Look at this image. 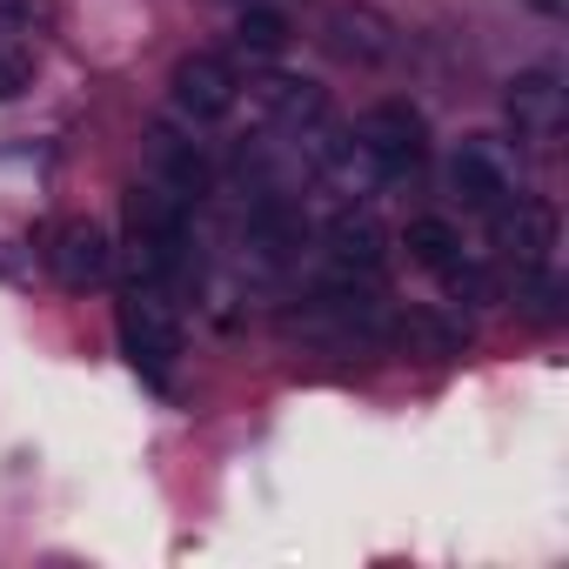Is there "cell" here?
I'll return each instance as SVG.
<instances>
[{
    "label": "cell",
    "instance_id": "obj_9",
    "mask_svg": "<svg viewBox=\"0 0 569 569\" xmlns=\"http://www.w3.org/2000/svg\"><path fill=\"white\" fill-rule=\"evenodd\" d=\"M502 108H509V121H516L522 141H542V148H549V141L562 134V121H569V88H562L556 68H522V74L509 81Z\"/></svg>",
    "mask_w": 569,
    "mask_h": 569
},
{
    "label": "cell",
    "instance_id": "obj_1",
    "mask_svg": "<svg viewBox=\"0 0 569 569\" xmlns=\"http://www.w3.org/2000/svg\"><path fill=\"white\" fill-rule=\"evenodd\" d=\"M114 336H121V356L141 382L154 389H174V362H181V316L168 302V289H128L121 309H114Z\"/></svg>",
    "mask_w": 569,
    "mask_h": 569
},
{
    "label": "cell",
    "instance_id": "obj_2",
    "mask_svg": "<svg viewBox=\"0 0 569 569\" xmlns=\"http://www.w3.org/2000/svg\"><path fill=\"white\" fill-rule=\"evenodd\" d=\"M449 194H456L469 214H502V208L522 194V181H516V154H509L496 134H469V141H456V154H449Z\"/></svg>",
    "mask_w": 569,
    "mask_h": 569
},
{
    "label": "cell",
    "instance_id": "obj_15",
    "mask_svg": "<svg viewBox=\"0 0 569 569\" xmlns=\"http://www.w3.org/2000/svg\"><path fill=\"white\" fill-rule=\"evenodd\" d=\"M28 81H34V48L21 34H0V101L28 94Z\"/></svg>",
    "mask_w": 569,
    "mask_h": 569
},
{
    "label": "cell",
    "instance_id": "obj_12",
    "mask_svg": "<svg viewBox=\"0 0 569 569\" xmlns=\"http://www.w3.org/2000/svg\"><path fill=\"white\" fill-rule=\"evenodd\" d=\"M402 248H409V261L429 268V274H449V268L469 254V241H462V228H456L449 214H416V221L402 228Z\"/></svg>",
    "mask_w": 569,
    "mask_h": 569
},
{
    "label": "cell",
    "instance_id": "obj_11",
    "mask_svg": "<svg viewBox=\"0 0 569 569\" xmlns=\"http://www.w3.org/2000/svg\"><path fill=\"white\" fill-rule=\"evenodd\" d=\"M148 161H154V181L174 188L181 201H201L208 194V154H201V141H188L174 128H154L148 134Z\"/></svg>",
    "mask_w": 569,
    "mask_h": 569
},
{
    "label": "cell",
    "instance_id": "obj_14",
    "mask_svg": "<svg viewBox=\"0 0 569 569\" xmlns=\"http://www.w3.org/2000/svg\"><path fill=\"white\" fill-rule=\"evenodd\" d=\"M234 41H241L248 54H281V48H289V21H281L274 8H241Z\"/></svg>",
    "mask_w": 569,
    "mask_h": 569
},
{
    "label": "cell",
    "instance_id": "obj_16",
    "mask_svg": "<svg viewBox=\"0 0 569 569\" xmlns=\"http://www.w3.org/2000/svg\"><path fill=\"white\" fill-rule=\"evenodd\" d=\"M529 8H542V14H556V8H562V0H529Z\"/></svg>",
    "mask_w": 569,
    "mask_h": 569
},
{
    "label": "cell",
    "instance_id": "obj_13",
    "mask_svg": "<svg viewBox=\"0 0 569 569\" xmlns=\"http://www.w3.org/2000/svg\"><path fill=\"white\" fill-rule=\"evenodd\" d=\"M329 48H336V54H349V61H382L396 41H389V21H382V14L349 8V14H336V21H329Z\"/></svg>",
    "mask_w": 569,
    "mask_h": 569
},
{
    "label": "cell",
    "instance_id": "obj_4",
    "mask_svg": "<svg viewBox=\"0 0 569 569\" xmlns=\"http://www.w3.org/2000/svg\"><path fill=\"white\" fill-rule=\"evenodd\" d=\"M168 101L188 128H208V121H228L234 101H241V74L228 54H181L174 74H168Z\"/></svg>",
    "mask_w": 569,
    "mask_h": 569
},
{
    "label": "cell",
    "instance_id": "obj_6",
    "mask_svg": "<svg viewBox=\"0 0 569 569\" xmlns=\"http://www.w3.org/2000/svg\"><path fill=\"white\" fill-rule=\"evenodd\" d=\"M496 221V248H502V261L516 268V274H536V268H556V241H562V221H556V208L549 201H509L502 214H489Z\"/></svg>",
    "mask_w": 569,
    "mask_h": 569
},
{
    "label": "cell",
    "instance_id": "obj_8",
    "mask_svg": "<svg viewBox=\"0 0 569 569\" xmlns=\"http://www.w3.org/2000/svg\"><path fill=\"white\" fill-rule=\"evenodd\" d=\"M389 268V234L376 214H336L322 228V274H342V281H382Z\"/></svg>",
    "mask_w": 569,
    "mask_h": 569
},
{
    "label": "cell",
    "instance_id": "obj_3",
    "mask_svg": "<svg viewBox=\"0 0 569 569\" xmlns=\"http://www.w3.org/2000/svg\"><path fill=\"white\" fill-rule=\"evenodd\" d=\"M356 141H362V154L376 161L382 181H402V174H416V168L429 161V121H422V108H409V101H376V108L356 121Z\"/></svg>",
    "mask_w": 569,
    "mask_h": 569
},
{
    "label": "cell",
    "instance_id": "obj_7",
    "mask_svg": "<svg viewBox=\"0 0 569 569\" xmlns=\"http://www.w3.org/2000/svg\"><path fill=\"white\" fill-rule=\"evenodd\" d=\"M302 241H309V221H302V208L289 201V194H254L248 208H241V248L261 261V268H289L296 254H302Z\"/></svg>",
    "mask_w": 569,
    "mask_h": 569
},
{
    "label": "cell",
    "instance_id": "obj_5",
    "mask_svg": "<svg viewBox=\"0 0 569 569\" xmlns=\"http://www.w3.org/2000/svg\"><path fill=\"white\" fill-rule=\"evenodd\" d=\"M48 268L61 289H101V281L114 274V241L94 214H68L48 241Z\"/></svg>",
    "mask_w": 569,
    "mask_h": 569
},
{
    "label": "cell",
    "instance_id": "obj_10",
    "mask_svg": "<svg viewBox=\"0 0 569 569\" xmlns=\"http://www.w3.org/2000/svg\"><path fill=\"white\" fill-rule=\"evenodd\" d=\"M254 101L268 108V121H274L281 134H296V141H316V134L329 128V94H322L316 81H302V74H268V81L254 88Z\"/></svg>",
    "mask_w": 569,
    "mask_h": 569
}]
</instances>
